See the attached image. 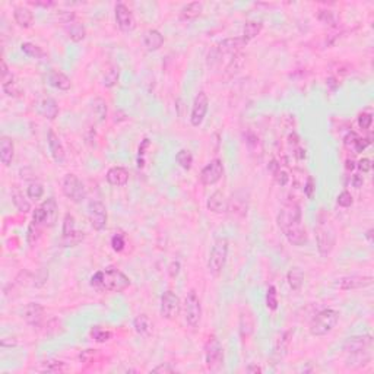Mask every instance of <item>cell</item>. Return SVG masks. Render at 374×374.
Here are the masks:
<instances>
[{
	"mask_svg": "<svg viewBox=\"0 0 374 374\" xmlns=\"http://www.w3.org/2000/svg\"><path fill=\"white\" fill-rule=\"evenodd\" d=\"M276 221L288 243L297 247L307 243V231L301 219V208L295 201L283 203Z\"/></svg>",
	"mask_w": 374,
	"mask_h": 374,
	"instance_id": "obj_1",
	"label": "cell"
},
{
	"mask_svg": "<svg viewBox=\"0 0 374 374\" xmlns=\"http://www.w3.org/2000/svg\"><path fill=\"white\" fill-rule=\"evenodd\" d=\"M91 287L101 291L122 293L130 287V278L116 268H107L104 271H98L90 279Z\"/></svg>",
	"mask_w": 374,
	"mask_h": 374,
	"instance_id": "obj_2",
	"label": "cell"
},
{
	"mask_svg": "<svg viewBox=\"0 0 374 374\" xmlns=\"http://www.w3.org/2000/svg\"><path fill=\"white\" fill-rule=\"evenodd\" d=\"M316 243H317V250L323 257H327L332 253L335 243H336V231H335L334 225L331 223L327 213L323 212V211L317 216Z\"/></svg>",
	"mask_w": 374,
	"mask_h": 374,
	"instance_id": "obj_3",
	"label": "cell"
},
{
	"mask_svg": "<svg viewBox=\"0 0 374 374\" xmlns=\"http://www.w3.org/2000/svg\"><path fill=\"white\" fill-rule=\"evenodd\" d=\"M338 322H339V312H336L334 309H326L314 316L309 329L313 336H324L334 331Z\"/></svg>",
	"mask_w": 374,
	"mask_h": 374,
	"instance_id": "obj_4",
	"label": "cell"
},
{
	"mask_svg": "<svg viewBox=\"0 0 374 374\" xmlns=\"http://www.w3.org/2000/svg\"><path fill=\"white\" fill-rule=\"evenodd\" d=\"M228 257V240L225 237H216L213 241L212 250L209 253L208 259V271L213 276H218L223 272Z\"/></svg>",
	"mask_w": 374,
	"mask_h": 374,
	"instance_id": "obj_5",
	"label": "cell"
},
{
	"mask_svg": "<svg viewBox=\"0 0 374 374\" xmlns=\"http://www.w3.org/2000/svg\"><path fill=\"white\" fill-rule=\"evenodd\" d=\"M61 192L73 203H81L86 197V189L76 174H66L61 182Z\"/></svg>",
	"mask_w": 374,
	"mask_h": 374,
	"instance_id": "obj_6",
	"label": "cell"
},
{
	"mask_svg": "<svg viewBox=\"0 0 374 374\" xmlns=\"http://www.w3.org/2000/svg\"><path fill=\"white\" fill-rule=\"evenodd\" d=\"M205 361L211 371H218L224 364L223 346L213 335L205 345Z\"/></svg>",
	"mask_w": 374,
	"mask_h": 374,
	"instance_id": "obj_7",
	"label": "cell"
},
{
	"mask_svg": "<svg viewBox=\"0 0 374 374\" xmlns=\"http://www.w3.org/2000/svg\"><path fill=\"white\" fill-rule=\"evenodd\" d=\"M184 317L189 326L196 327L201 323L202 319V305H201V300L197 297V294L194 290L189 291L186 295V301H184Z\"/></svg>",
	"mask_w": 374,
	"mask_h": 374,
	"instance_id": "obj_8",
	"label": "cell"
},
{
	"mask_svg": "<svg viewBox=\"0 0 374 374\" xmlns=\"http://www.w3.org/2000/svg\"><path fill=\"white\" fill-rule=\"evenodd\" d=\"M371 346H373V338L370 335H357L345 341V344L342 345V351L346 357L358 355L371 353Z\"/></svg>",
	"mask_w": 374,
	"mask_h": 374,
	"instance_id": "obj_9",
	"label": "cell"
},
{
	"mask_svg": "<svg viewBox=\"0 0 374 374\" xmlns=\"http://www.w3.org/2000/svg\"><path fill=\"white\" fill-rule=\"evenodd\" d=\"M88 216L92 228L95 231H102L107 225V209L100 201H91L88 203Z\"/></svg>",
	"mask_w": 374,
	"mask_h": 374,
	"instance_id": "obj_10",
	"label": "cell"
},
{
	"mask_svg": "<svg viewBox=\"0 0 374 374\" xmlns=\"http://www.w3.org/2000/svg\"><path fill=\"white\" fill-rule=\"evenodd\" d=\"M182 309V303L179 295L172 291H165L161 297V316L167 320H174Z\"/></svg>",
	"mask_w": 374,
	"mask_h": 374,
	"instance_id": "obj_11",
	"label": "cell"
},
{
	"mask_svg": "<svg viewBox=\"0 0 374 374\" xmlns=\"http://www.w3.org/2000/svg\"><path fill=\"white\" fill-rule=\"evenodd\" d=\"M208 108H209L208 95L203 91H201L196 95V98L193 101L192 113H190V123H192V126L199 127L202 124L203 120H205V116L208 113Z\"/></svg>",
	"mask_w": 374,
	"mask_h": 374,
	"instance_id": "obj_12",
	"label": "cell"
},
{
	"mask_svg": "<svg viewBox=\"0 0 374 374\" xmlns=\"http://www.w3.org/2000/svg\"><path fill=\"white\" fill-rule=\"evenodd\" d=\"M224 175V164L221 160H212L201 172V182L205 186H212L221 180Z\"/></svg>",
	"mask_w": 374,
	"mask_h": 374,
	"instance_id": "obj_13",
	"label": "cell"
},
{
	"mask_svg": "<svg viewBox=\"0 0 374 374\" xmlns=\"http://www.w3.org/2000/svg\"><path fill=\"white\" fill-rule=\"evenodd\" d=\"M114 13H116V22L119 25V28L124 32H130L136 28V20L131 13V10L124 5V3H117L114 8Z\"/></svg>",
	"mask_w": 374,
	"mask_h": 374,
	"instance_id": "obj_14",
	"label": "cell"
},
{
	"mask_svg": "<svg viewBox=\"0 0 374 374\" xmlns=\"http://www.w3.org/2000/svg\"><path fill=\"white\" fill-rule=\"evenodd\" d=\"M249 44V41L244 37H234V38H227L218 44V47L212 51L216 54V57H221L223 54H238V51L243 50L244 47Z\"/></svg>",
	"mask_w": 374,
	"mask_h": 374,
	"instance_id": "obj_15",
	"label": "cell"
},
{
	"mask_svg": "<svg viewBox=\"0 0 374 374\" xmlns=\"http://www.w3.org/2000/svg\"><path fill=\"white\" fill-rule=\"evenodd\" d=\"M22 319L31 327H40L44 320V307L40 303H28L22 310Z\"/></svg>",
	"mask_w": 374,
	"mask_h": 374,
	"instance_id": "obj_16",
	"label": "cell"
},
{
	"mask_svg": "<svg viewBox=\"0 0 374 374\" xmlns=\"http://www.w3.org/2000/svg\"><path fill=\"white\" fill-rule=\"evenodd\" d=\"M373 283V276H360V275H353V276H345L342 278L338 287L344 291H351V290H360L370 287Z\"/></svg>",
	"mask_w": 374,
	"mask_h": 374,
	"instance_id": "obj_17",
	"label": "cell"
},
{
	"mask_svg": "<svg viewBox=\"0 0 374 374\" xmlns=\"http://www.w3.org/2000/svg\"><path fill=\"white\" fill-rule=\"evenodd\" d=\"M47 143H49V149H50L53 160L57 164H60V165L64 164V161H66V152H64V148L61 145L60 138L54 133L53 129H50L49 133H47Z\"/></svg>",
	"mask_w": 374,
	"mask_h": 374,
	"instance_id": "obj_18",
	"label": "cell"
},
{
	"mask_svg": "<svg viewBox=\"0 0 374 374\" xmlns=\"http://www.w3.org/2000/svg\"><path fill=\"white\" fill-rule=\"evenodd\" d=\"M247 209H249L247 199L244 197L241 193H235L231 197V201L228 202V206H227V212H230L234 216H240V218L246 216Z\"/></svg>",
	"mask_w": 374,
	"mask_h": 374,
	"instance_id": "obj_19",
	"label": "cell"
},
{
	"mask_svg": "<svg viewBox=\"0 0 374 374\" xmlns=\"http://www.w3.org/2000/svg\"><path fill=\"white\" fill-rule=\"evenodd\" d=\"M38 113L49 120H54L59 116V105L54 98L46 97L38 102Z\"/></svg>",
	"mask_w": 374,
	"mask_h": 374,
	"instance_id": "obj_20",
	"label": "cell"
},
{
	"mask_svg": "<svg viewBox=\"0 0 374 374\" xmlns=\"http://www.w3.org/2000/svg\"><path fill=\"white\" fill-rule=\"evenodd\" d=\"M107 182L117 187L126 186L129 182V171L123 167H112L107 171Z\"/></svg>",
	"mask_w": 374,
	"mask_h": 374,
	"instance_id": "obj_21",
	"label": "cell"
},
{
	"mask_svg": "<svg viewBox=\"0 0 374 374\" xmlns=\"http://www.w3.org/2000/svg\"><path fill=\"white\" fill-rule=\"evenodd\" d=\"M227 206H228V201L225 199V194L223 192L212 193L206 202V208L213 213L227 212Z\"/></svg>",
	"mask_w": 374,
	"mask_h": 374,
	"instance_id": "obj_22",
	"label": "cell"
},
{
	"mask_svg": "<svg viewBox=\"0 0 374 374\" xmlns=\"http://www.w3.org/2000/svg\"><path fill=\"white\" fill-rule=\"evenodd\" d=\"M164 44V35L158 30H149L143 37V46L148 51L160 50Z\"/></svg>",
	"mask_w": 374,
	"mask_h": 374,
	"instance_id": "obj_23",
	"label": "cell"
},
{
	"mask_svg": "<svg viewBox=\"0 0 374 374\" xmlns=\"http://www.w3.org/2000/svg\"><path fill=\"white\" fill-rule=\"evenodd\" d=\"M2 88H3L5 94L9 97H20V94H22L19 83L16 82L15 76L10 72L2 75Z\"/></svg>",
	"mask_w": 374,
	"mask_h": 374,
	"instance_id": "obj_24",
	"label": "cell"
},
{
	"mask_svg": "<svg viewBox=\"0 0 374 374\" xmlns=\"http://www.w3.org/2000/svg\"><path fill=\"white\" fill-rule=\"evenodd\" d=\"M49 83L53 88L60 91H69L72 86L71 79L60 71H51L49 73Z\"/></svg>",
	"mask_w": 374,
	"mask_h": 374,
	"instance_id": "obj_25",
	"label": "cell"
},
{
	"mask_svg": "<svg viewBox=\"0 0 374 374\" xmlns=\"http://www.w3.org/2000/svg\"><path fill=\"white\" fill-rule=\"evenodd\" d=\"M291 339H293V332L291 331H287V332L281 334V336L276 339V344H275V351H273L275 358L282 360L283 357L287 355L288 348L291 345Z\"/></svg>",
	"mask_w": 374,
	"mask_h": 374,
	"instance_id": "obj_26",
	"label": "cell"
},
{
	"mask_svg": "<svg viewBox=\"0 0 374 374\" xmlns=\"http://www.w3.org/2000/svg\"><path fill=\"white\" fill-rule=\"evenodd\" d=\"M13 153H15V146L13 142L8 136H2L0 139V161L3 162L6 167H9L13 160Z\"/></svg>",
	"mask_w": 374,
	"mask_h": 374,
	"instance_id": "obj_27",
	"label": "cell"
},
{
	"mask_svg": "<svg viewBox=\"0 0 374 374\" xmlns=\"http://www.w3.org/2000/svg\"><path fill=\"white\" fill-rule=\"evenodd\" d=\"M133 327L143 338H149L152 335V331H153V324H152L151 319L146 314H139L133 320Z\"/></svg>",
	"mask_w": 374,
	"mask_h": 374,
	"instance_id": "obj_28",
	"label": "cell"
},
{
	"mask_svg": "<svg viewBox=\"0 0 374 374\" xmlns=\"http://www.w3.org/2000/svg\"><path fill=\"white\" fill-rule=\"evenodd\" d=\"M203 5L201 2H192L187 3L182 10H180V20L189 22V20H194L202 15Z\"/></svg>",
	"mask_w": 374,
	"mask_h": 374,
	"instance_id": "obj_29",
	"label": "cell"
},
{
	"mask_svg": "<svg viewBox=\"0 0 374 374\" xmlns=\"http://www.w3.org/2000/svg\"><path fill=\"white\" fill-rule=\"evenodd\" d=\"M13 19L20 28H30L32 22H34V15H32V12L28 8L18 6L13 10Z\"/></svg>",
	"mask_w": 374,
	"mask_h": 374,
	"instance_id": "obj_30",
	"label": "cell"
},
{
	"mask_svg": "<svg viewBox=\"0 0 374 374\" xmlns=\"http://www.w3.org/2000/svg\"><path fill=\"white\" fill-rule=\"evenodd\" d=\"M64 30L68 32V37H69L73 42H79V41H82L85 37H86V30H85L83 24H82V22H78V20H73V22H71L69 25H66Z\"/></svg>",
	"mask_w": 374,
	"mask_h": 374,
	"instance_id": "obj_31",
	"label": "cell"
},
{
	"mask_svg": "<svg viewBox=\"0 0 374 374\" xmlns=\"http://www.w3.org/2000/svg\"><path fill=\"white\" fill-rule=\"evenodd\" d=\"M12 202L16 206V209L22 213H27L31 211L30 202L25 199L24 193L20 192V189L18 186H13L12 187Z\"/></svg>",
	"mask_w": 374,
	"mask_h": 374,
	"instance_id": "obj_32",
	"label": "cell"
},
{
	"mask_svg": "<svg viewBox=\"0 0 374 374\" xmlns=\"http://www.w3.org/2000/svg\"><path fill=\"white\" fill-rule=\"evenodd\" d=\"M20 50H22V53H24L25 56H28L31 59H37V60H44V59H47L46 51L42 50L41 47H38V46L32 44V42H22V44H20Z\"/></svg>",
	"mask_w": 374,
	"mask_h": 374,
	"instance_id": "obj_33",
	"label": "cell"
},
{
	"mask_svg": "<svg viewBox=\"0 0 374 374\" xmlns=\"http://www.w3.org/2000/svg\"><path fill=\"white\" fill-rule=\"evenodd\" d=\"M254 331V317L253 314L247 310V312H243L241 316H240V334L243 338H247L250 336Z\"/></svg>",
	"mask_w": 374,
	"mask_h": 374,
	"instance_id": "obj_34",
	"label": "cell"
},
{
	"mask_svg": "<svg viewBox=\"0 0 374 374\" xmlns=\"http://www.w3.org/2000/svg\"><path fill=\"white\" fill-rule=\"evenodd\" d=\"M287 281H288V285L291 287V290H294V291L301 290V287H303L304 282L303 271H300L298 268L291 269L290 272L287 273Z\"/></svg>",
	"mask_w": 374,
	"mask_h": 374,
	"instance_id": "obj_35",
	"label": "cell"
},
{
	"mask_svg": "<svg viewBox=\"0 0 374 374\" xmlns=\"http://www.w3.org/2000/svg\"><path fill=\"white\" fill-rule=\"evenodd\" d=\"M263 30V24L259 20H249V22H246V25H244L243 28V37L246 38L247 41L253 40V38H256Z\"/></svg>",
	"mask_w": 374,
	"mask_h": 374,
	"instance_id": "obj_36",
	"label": "cell"
},
{
	"mask_svg": "<svg viewBox=\"0 0 374 374\" xmlns=\"http://www.w3.org/2000/svg\"><path fill=\"white\" fill-rule=\"evenodd\" d=\"M120 79V68L119 66H116V64H112L105 73H104V79H102V83H104V86H107V88H113V86H116L117 85V82Z\"/></svg>",
	"mask_w": 374,
	"mask_h": 374,
	"instance_id": "obj_37",
	"label": "cell"
},
{
	"mask_svg": "<svg viewBox=\"0 0 374 374\" xmlns=\"http://www.w3.org/2000/svg\"><path fill=\"white\" fill-rule=\"evenodd\" d=\"M78 233L76 230V223H75V218L71 213H66L64 218H63V227H61V238H68L73 234Z\"/></svg>",
	"mask_w": 374,
	"mask_h": 374,
	"instance_id": "obj_38",
	"label": "cell"
},
{
	"mask_svg": "<svg viewBox=\"0 0 374 374\" xmlns=\"http://www.w3.org/2000/svg\"><path fill=\"white\" fill-rule=\"evenodd\" d=\"M42 208H44V211H46V215H47V223L46 225H53V224L56 223V215H57V203L56 201L53 199V197H49L46 202L41 205Z\"/></svg>",
	"mask_w": 374,
	"mask_h": 374,
	"instance_id": "obj_39",
	"label": "cell"
},
{
	"mask_svg": "<svg viewBox=\"0 0 374 374\" xmlns=\"http://www.w3.org/2000/svg\"><path fill=\"white\" fill-rule=\"evenodd\" d=\"M90 336H91L95 342H98V344H104V342H107V341H110V339H112L113 334L110 332V331L102 329V327H100V326H94V327H91V331H90Z\"/></svg>",
	"mask_w": 374,
	"mask_h": 374,
	"instance_id": "obj_40",
	"label": "cell"
},
{
	"mask_svg": "<svg viewBox=\"0 0 374 374\" xmlns=\"http://www.w3.org/2000/svg\"><path fill=\"white\" fill-rule=\"evenodd\" d=\"M175 161L182 167L183 170H190L193 165V155L192 152L187 149H180L175 155Z\"/></svg>",
	"mask_w": 374,
	"mask_h": 374,
	"instance_id": "obj_41",
	"label": "cell"
},
{
	"mask_svg": "<svg viewBox=\"0 0 374 374\" xmlns=\"http://www.w3.org/2000/svg\"><path fill=\"white\" fill-rule=\"evenodd\" d=\"M92 110H94V114L98 117L100 122L105 120V117H107V102L104 101L102 98H95L94 100V102H92Z\"/></svg>",
	"mask_w": 374,
	"mask_h": 374,
	"instance_id": "obj_42",
	"label": "cell"
},
{
	"mask_svg": "<svg viewBox=\"0 0 374 374\" xmlns=\"http://www.w3.org/2000/svg\"><path fill=\"white\" fill-rule=\"evenodd\" d=\"M42 194H44V187H42V184L41 183H31L30 186L27 187V196L32 199V201H38L42 197Z\"/></svg>",
	"mask_w": 374,
	"mask_h": 374,
	"instance_id": "obj_43",
	"label": "cell"
},
{
	"mask_svg": "<svg viewBox=\"0 0 374 374\" xmlns=\"http://www.w3.org/2000/svg\"><path fill=\"white\" fill-rule=\"evenodd\" d=\"M278 293H276V288L271 285L269 288H268V291H266V307L269 309V310H272L275 312L276 309H278Z\"/></svg>",
	"mask_w": 374,
	"mask_h": 374,
	"instance_id": "obj_44",
	"label": "cell"
},
{
	"mask_svg": "<svg viewBox=\"0 0 374 374\" xmlns=\"http://www.w3.org/2000/svg\"><path fill=\"white\" fill-rule=\"evenodd\" d=\"M42 370L47 373H61V371L68 370V365L63 361H49V363H46V367Z\"/></svg>",
	"mask_w": 374,
	"mask_h": 374,
	"instance_id": "obj_45",
	"label": "cell"
},
{
	"mask_svg": "<svg viewBox=\"0 0 374 374\" xmlns=\"http://www.w3.org/2000/svg\"><path fill=\"white\" fill-rule=\"evenodd\" d=\"M112 247L114 252L120 253L124 250L126 247V240H124V235L120 233H116L112 237Z\"/></svg>",
	"mask_w": 374,
	"mask_h": 374,
	"instance_id": "obj_46",
	"label": "cell"
},
{
	"mask_svg": "<svg viewBox=\"0 0 374 374\" xmlns=\"http://www.w3.org/2000/svg\"><path fill=\"white\" fill-rule=\"evenodd\" d=\"M336 203L341 206V208H349L353 203H354V197L353 194L348 192V190H344L342 193H339L338 199H336Z\"/></svg>",
	"mask_w": 374,
	"mask_h": 374,
	"instance_id": "obj_47",
	"label": "cell"
},
{
	"mask_svg": "<svg viewBox=\"0 0 374 374\" xmlns=\"http://www.w3.org/2000/svg\"><path fill=\"white\" fill-rule=\"evenodd\" d=\"M149 145H151L149 139H143L141 146H139V152H138V167L139 168H142L143 164H145V155H146V149L149 148Z\"/></svg>",
	"mask_w": 374,
	"mask_h": 374,
	"instance_id": "obj_48",
	"label": "cell"
},
{
	"mask_svg": "<svg viewBox=\"0 0 374 374\" xmlns=\"http://www.w3.org/2000/svg\"><path fill=\"white\" fill-rule=\"evenodd\" d=\"M40 225H37L35 223H32L28 228V235H27V240L28 243L34 244L38 238H40Z\"/></svg>",
	"mask_w": 374,
	"mask_h": 374,
	"instance_id": "obj_49",
	"label": "cell"
},
{
	"mask_svg": "<svg viewBox=\"0 0 374 374\" xmlns=\"http://www.w3.org/2000/svg\"><path fill=\"white\" fill-rule=\"evenodd\" d=\"M57 19H59V22H61L64 27L66 25H69L71 22H73V20H76V15H75V12H69V10H61V12H59L57 13Z\"/></svg>",
	"mask_w": 374,
	"mask_h": 374,
	"instance_id": "obj_50",
	"label": "cell"
},
{
	"mask_svg": "<svg viewBox=\"0 0 374 374\" xmlns=\"http://www.w3.org/2000/svg\"><path fill=\"white\" fill-rule=\"evenodd\" d=\"M371 123H373V114L371 113H363L358 116V126L361 129H364V130L370 129Z\"/></svg>",
	"mask_w": 374,
	"mask_h": 374,
	"instance_id": "obj_51",
	"label": "cell"
},
{
	"mask_svg": "<svg viewBox=\"0 0 374 374\" xmlns=\"http://www.w3.org/2000/svg\"><path fill=\"white\" fill-rule=\"evenodd\" d=\"M273 175H275V179H276L278 184H281V186H287V184H288V182H290V179H291L288 172L283 171L282 167H281V165L278 167V170H276V171L273 172Z\"/></svg>",
	"mask_w": 374,
	"mask_h": 374,
	"instance_id": "obj_52",
	"label": "cell"
},
{
	"mask_svg": "<svg viewBox=\"0 0 374 374\" xmlns=\"http://www.w3.org/2000/svg\"><path fill=\"white\" fill-rule=\"evenodd\" d=\"M314 190H316V182H314L313 177L310 175V177L307 179L305 184H304V194L307 196V199H313Z\"/></svg>",
	"mask_w": 374,
	"mask_h": 374,
	"instance_id": "obj_53",
	"label": "cell"
},
{
	"mask_svg": "<svg viewBox=\"0 0 374 374\" xmlns=\"http://www.w3.org/2000/svg\"><path fill=\"white\" fill-rule=\"evenodd\" d=\"M370 143H371V141H370L368 138H364V139H363V138L358 136L357 141L354 142V145H353V148H354L355 152H363Z\"/></svg>",
	"mask_w": 374,
	"mask_h": 374,
	"instance_id": "obj_54",
	"label": "cell"
},
{
	"mask_svg": "<svg viewBox=\"0 0 374 374\" xmlns=\"http://www.w3.org/2000/svg\"><path fill=\"white\" fill-rule=\"evenodd\" d=\"M175 368L171 367L170 363H162V364L157 365L155 368H152V373H174Z\"/></svg>",
	"mask_w": 374,
	"mask_h": 374,
	"instance_id": "obj_55",
	"label": "cell"
},
{
	"mask_svg": "<svg viewBox=\"0 0 374 374\" xmlns=\"http://www.w3.org/2000/svg\"><path fill=\"white\" fill-rule=\"evenodd\" d=\"M358 168H360L361 172H370L371 168H373V164H371V161L368 158H363V160L358 161Z\"/></svg>",
	"mask_w": 374,
	"mask_h": 374,
	"instance_id": "obj_56",
	"label": "cell"
},
{
	"mask_svg": "<svg viewBox=\"0 0 374 374\" xmlns=\"http://www.w3.org/2000/svg\"><path fill=\"white\" fill-rule=\"evenodd\" d=\"M363 183H364V180H363V175H360V174H354L353 177H351V184L354 186V187H361L363 186Z\"/></svg>",
	"mask_w": 374,
	"mask_h": 374,
	"instance_id": "obj_57",
	"label": "cell"
},
{
	"mask_svg": "<svg viewBox=\"0 0 374 374\" xmlns=\"http://www.w3.org/2000/svg\"><path fill=\"white\" fill-rule=\"evenodd\" d=\"M357 138H358V135L354 133V131L348 133V135L345 136V145H346V146H353V145H354V142L357 141Z\"/></svg>",
	"mask_w": 374,
	"mask_h": 374,
	"instance_id": "obj_58",
	"label": "cell"
},
{
	"mask_svg": "<svg viewBox=\"0 0 374 374\" xmlns=\"http://www.w3.org/2000/svg\"><path fill=\"white\" fill-rule=\"evenodd\" d=\"M30 5L32 6H37V8H53V6H56V3L54 2H30Z\"/></svg>",
	"mask_w": 374,
	"mask_h": 374,
	"instance_id": "obj_59",
	"label": "cell"
},
{
	"mask_svg": "<svg viewBox=\"0 0 374 374\" xmlns=\"http://www.w3.org/2000/svg\"><path fill=\"white\" fill-rule=\"evenodd\" d=\"M168 272H170V275H171L172 278H175V276L179 275V272H180V263L172 262L171 265H170V269H168Z\"/></svg>",
	"mask_w": 374,
	"mask_h": 374,
	"instance_id": "obj_60",
	"label": "cell"
},
{
	"mask_svg": "<svg viewBox=\"0 0 374 374\" xmlns=\"http://www.w3.org/2000/svg\"><path fill=\"white\" fill-rule=\"evenodd\" d=\"M247 373H262L263 370L260 368V367H257V365H249L247 368Z\"/></svg>",
	"mask_w": 374,
	"mask_h": 374,
	"instance_id": "obj_61",
	"label": "cell"
},
{
	"mask_svg": "<svg viewBox=\"0 0 374 374\" xmlns=\"http://www.w3.org/2000/svg\"><path fill=\"white\" fill-rule=\"evenodd\" d=\"M365 238H367L370 243H373V228L367 230V233H365Z\"/></svg>",
	"mask_w": 374,
	"mask_h": 374,
	"instance_id": "obj_62",
	"label": "cell"
},
{
	"mask_svg": "<svg viewBox=\"0 0 374 374\" xmlns=\"http://www.w3.org/2000/svg\"><path fill=\"white\" fill-rule=\"evenodd\" d=\"M354 161H346V170H354Z\"/></svg>",
	"mask_w": 374,
	"mask_h": 374,
	"instance_id": "obj_63",
	"label": "cell"
}]
</instances>
